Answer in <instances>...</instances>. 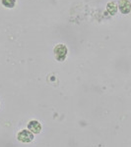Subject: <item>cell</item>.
Returning <instances> with one entry per match:
<instances>
[{
  "instance_id": "cell-1",
  "label": "cell",
  "mask_w": 131,
  "mask_h": 147,
  "mask_svg": "<svg viewBox=\"0 0 131 147\" xmlns=\"http://www.w3.org/2000/svg\"><path fill=\"white\" fill-rule=\"evenodd\" d=\"M18 138H19V140L22 142H31L33 140V138H34V136H33V134H31L30 131H28V130H23V131L19 132Z\"/></svg>"
},
{
  "instance_id": "cell-2",
  "label": "cell",
  "mask_w": 131,
  "mask_h": 147,
  "mask_svg": "<svg viewBox=\"0 0 131 147\" xmlns=\"http://www.w3.org/2000/svg\"><path fill=\"white\" fill-rule=\"evenodd\" d=\"M29 129L34 132H40L42 127H40L39 122H37V121H33V122H31L30 124H29Z\"/></svg>"
}]
</instances>
